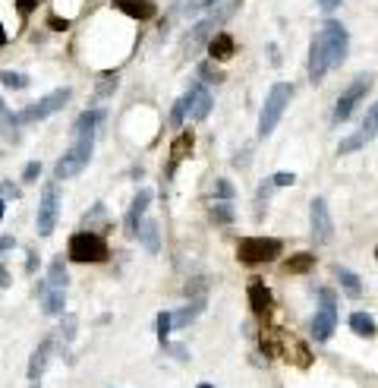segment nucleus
<instances>
[{
	"label": "nucleus",
	"instance_id": "obj_1",
	"mask_svg": "<svg viewBox=\"0 0 378 388\" xmlns=\"http://www.w3.org/2000/svg\"><path fill=\"white\" fill-rule=\"evenodd\" d=\"M240 3H243V0H227V3H221V7L215 10V13H208L205 19H202V23H196L193 29L186 32V38H183V45H180V54H183V60H189V57H196V54L202 51V48L208 45V41H211V38L218 35V25L221 23H227L230 16L237 13L240 10Z\"/></svg>",
	"mask_w": 378,
	"mask_h": 388
},
{
	"label": "nucleus",
	"instance_id": "obj_2",
	"mask_svg": "<svg viewBox=\"0 0 378 388\" xmlns=\"http://www.w3.org/2000/svg\"><path fill=\"white\" fill-rule=\"evenodd\" d=\"M92 152H95V133L76 136L73 145L67 149V155L54 165V180H70V177H76V174H82L85 165L92 161Z\"/></svg>",
	"mask_w": 378,
	"mask_h": 388
},
{
	"label": "nucleus",
	"instance_id": "obj_3",
	"mask_svg": "<svg viewBox=\"0 0 378 388\" xmlns=\"http://www.w3.org/2000/svg\"><path fill=\"white\" fill-rule=\"evenodd\" d=\"M290 95H293V89H290L287 83H275L271 85V92H268L265 105H262V114H259V136L265 139V136H271V130L281 123L284 111H287L290 105Z\"/></svg>",
	"mask_w": 378,
	"mask_h": 388
},
{
	"label": "nucleus",
	"instance_id": "obj_4",
	"mask_svg": "<svg viewBox=\"0 0 378 388\" xmlns=\"http://www.w3.org/2000/svg\"><path fill=\"white\" fill-rule=\"evenodd\" d=\"M67 256L73 262H104L107 259V240L95 231H79L70 237Z\"/></svg>",
	"mask_w": 378,
	"mask_h": 388
},
{
	"label": "nucleus",
	"instance_id": "obj_5",
	"mask_svg": "<svg viewBox=\"0 0 378 388\" xmlns=\"http://www.w3.org/2000/svg\"><path fill=\"white\" fill-rule=\"evenodd\" d=\"M284 243L277 237H243L237 243V259L246 265H259V262H275L281 256Z\"/></svg>",
	"mask_w": 378,
	"mask_h": 388
},
{
	"label": "nucleus",
	"instance_id": "obj_6",
	"mask_svg": "<svg viewBox=\"0 0 378 388\" xmlns=\"http://www.w3.org/2000/svg\"><path fill=\"white\" fill-rule=\"evenodd\" d=\"M73 98V89L70 85H63V89H54V92H48L45 98H38L35 105H29L25 111H19L16 114V123L23 127V123H35V120H45V117H51V114H57V111H63L67 108V101Z\"/></svg>",
	"mask_w": 378,
	"mask_h": 388
},
{
	"label": "nucleus",
	"instance_id": "obj_7",
	"mask_svg": "<svg viewBox=\"0 0 378 388\" xmlns=\"http://www.w3.org/2000/svg\"><path fill=\"white\" fill-rule=\"evenodd\" d=\"M322 38V48H325V57H328V67H341L344 57H347V48H350V35L337 19H328L319 32Z\"/></svg>",
	"mask_w": 378,
	"mask_h": 388
},
{
	"label": "nucleus",
	"instance_id": "obj_8",
	"mask_svg": "<svg viewBox=\"0 0 378 388\" xmlns=\"http://www.w3.org/2000/svg\"><path fill=\"white\" fill-rule=\"evenodd\" d=\"M57 212H60V187L54 180H48L45 190H41V202H38V234L41 237H51L54 224H57Z\"/></svg>",
	"mask_w": 378,
	"mask_h": 388
},
{
	"label": "nucleus",
	"instance_id": "obj_9",
	"mask_svg": "<svg viewBox=\"0 0 378 388\" xmlns=\"http://www.w3.org/2000/svg\"><path fill=\"white\" fill-rule=\"evenodd\" d=\"M319 297H322V306H319V313H315V319H312V338L315 341H328L334 335V329H337V303H334V291H328V287H322Z\"/></svg>",
	"mask_w": 378,
	"mask_h": 388
},
{
	"label": "nucleus",
	"instance_id": "obj_10",
	"mask_svg": "<svg viewBox=\"0 0 378 388\" xmlns=\"http://www.w3.org/2000/svg\"><path fill=\"white\" fill-rule=\"evenodd\" d=\"M309 224H312V240H315L319 247L331 243L334 221H331V212H328V202L322 199V196H315V199L309 202Z\"/></svg>",
	"mask_w": 378,
	"mask_h": 388
},
{
	"label": "nucleus",
	"instance_id": "obj_11",
	"mask_svg": "<svg viewBox=\"0 0 378 388\" xmlns=\"http://www.w3.org/2000/svg\"><path fill=\"white\" fill-rule=\"evenodd\" d=\"M372 89V79L369 76H356L353 83L344 89V95L337 98V105H334V123H344V120L353 114V105L359 98H366V92Z\"/></svg>",
	"mask_w": 378,
	"mask_h": 388
},
{
	"label": "nucleus",
	"instance_id": "obj_12",
	"mask_svg": "<svg viewBox=\"0 0 378 388\" xmlns=\"http://www.w3.org/2000/svg\"><path fill=\"white\" fill-rule=\"evenodd\" d=\"M375 136H378V101H375V105H369V111H366V120H363V127H359V133L347 136V139L337 145V155H350V152L363 149L366 142H372Z\"/></svg>",
	"mask_w": 378,
	"mask_h": 388
},
{
	"label": "nucleus",
	"instance_id": "obj_13",
	"mask_svg": "<svg viewBox=\"0 0 378 388\" xmlns=\"http://www.w3.org/2000/svg\"><path fill=\"white\" fill-rule=\"evenodd\" d=\"M54 344H57L54 338H45V341L32 351V357H29V382H32V385H38V382H41V376H45L48 363H51V354H54Z\"/></svg>",
	"mask_w": 378,
	"mask_h": 388
},
{
	"label": "nucleus",
	"instance_id": "obj_14",
	"mask_svg": "<svg viewBox=\"0 0 378 388\" xmlns=\"http://www.w3.org/2000/svg\"><path fill=\"white\" fill-rule=\"evenodd\" d=\"M151 196H155V193H151L149 187H142L139 193H136L133 205H129V215H126V234H129V237H136V234H139V224L145 221V212H149Z\"/></svg>",
	"mask_w": 378,
	"mask_h": 388
},
{
	"label": "nucleus",
	"instance_id": "obj_15",
	"mask_svg": "<svg viewBox=\"0 0 378 388\" xmlns=\"http://www.w3.org/2000/svg\"><path fill=\"white\" fill-rule=\"evenodd\" d=\"M193 142H196L193 130H183V133H180L177 139L171 142V161H167V167H164V180H171V177H174L177 165L183 161L186 155H189V152H193Z\"/></svg>",
	"mask_w": 378,
	"mask_h": 388
},
{
	"label": "nucleus",
	"instance_id": "obj_16",
	"mask_svg": "<svg viewBox=\"0 0 378 388\" xmlns=\"http://www.w3.org/2000/svg\"><path fill=\"white\" fill-rule=\"evenodd\" d=\"M114 7H117L120 13H126L129 19H139V23H145V19H151V16L158 13L155 0H114Z\"/></svg>",
	"mask_w": 378,
	"mask_h": 388
},
{
	"label": "nucleus",
	"instance_id": "obj_17",
	"mask_svg": "<svg viewBox=\"0 0 378 388\" xmlns=\"http://www.w3.org/2000/svg\"><path fill=\"white\" fill-rule=\"evenodd\" d=\"M328 57H325V48H322V38L315 35L312 38V45H309V79L312 83H322L328 73Z\"/></svg>",
	"mask_w": 378,
	"mask_h": 388
},
{
	"label": "nucleus",
	"instance_id": "obj_18",
	"mask_svg": "<svg viewBox=\"0 0 378 388\" xmlns=\"http://www.w3.org/2000/svg\"><path fill=\"white\" fill-rule=\"evenodd\" d=\"M249 306L255 316L271 313V294H268L265 281H259V278H252V284H249Z\"/></svg>",
	"mask_w": 378,
	"mask_h": 388
},
{
	"label": "nucleus",
	"instance_id": "obj_19",
	"mask_svg": "<svg viewBox=\"0 0 378 388\" xmlns=\"http://www.w3.org/2000/svg\"><path fill=\"white\" fill-rule=\"evenodd\" d=\"M189 95H193V105H189V117L193 120H205L211 114V95L202 89V83L189 85Z\"/></svg>",
	"mask_w": 378,
	"mask_h": 388
},
{
	"label": "nucleus",
	"instance_id": "obj_20",
	"mask_svg": "<svg viewBox=\"0 0 378 388\" xmlns=\"http://www.w3.org/2000/svg\"><path fill=\"white\" fill-rule=\"evenodd\" d=\"M233 51H237V45H233V35H230V32H218V35L208 41V54H211V60H230L233 57Z\"/></svg>",
	"mask_w": 378,
	"mask_h": 388
},
{
	"label": "nucleus",
	"instance_id": "obj_21",
	"mask_svg": "<svg viewBox=\"0 0 378 388\" xmlns=\"http://www.w3.org/2000/svg\"><path fill=\"white\" fill-rule=\"evenodd\" d=\"M104 120V111L101 108H92V111H82L73 123V139L76 136H85V133H95V127Z\"/></svg>",
	"mask_w": 378,
	"mask_h": 388
},
{
	"label": "nucleus",
	"instance_id": "obj_22",
	"mask_svg": "<svg viewBox=\"0 0 378 388\" xmlns=\"http://www.w3.org/2000/svg\"><path fill=\"white\" fill-rule=\"evenodd\" d=\"M136 237H139V243L149 249V253H158V249H161V237H158V221H151V218H145V221L139 224V234H136Z\"/></svg>",
	"mask_w": 378,
	"mask_h": 388
},
{
	"label": "nucleus",
	"instance_id": "obj_23",
	"mask_svg": "<svg viewBox=\"0 0 378 388\" xmlns=\"http://www.w3.org/2000/svg\"><path fill=\"white\" fill-rule=\"evenodd\" d=\"M202 309H205V297H196L193 303L186 306V309H180V313H174V329H186L189 322H196L202 316Z\"/></svg>",
	"mask_w": 378,
	"mask_h": 388
},
{
	"label": "nucleus",
	"instance_id": "obj_24",
	"mask_svg": "<svg viewBox=\"0 0 378 388\" xmlns=\"http://www.w3.org/2000/svg\"><path fill=\"white\" fill-rule=\"evenodd\" d=\"M312 269H315V256L312 253H297L284 262V272H290V275H306Z\"/></svg>",
	"mask_w": 378,
	"mask_h": 388
},
{
	"label": "nucleus",
	"instance_id": "obj_25",
	"mask_svg": "<svg viewBox=\"0 0 378 388\" xmlns=\"http://www.w3.org/2000/svg\"><path fill=\"white\" fill-rule=\"evenodd\" d=\"M350 329H353L359 338L378 335V325H375V319H372L369 313H353V316H350Z\"/></svg>",
	"mask_w": 378,
	"mask_h": 388
},
{
	"label": "nucleus",
	"instance_id": "obj_26",
	"mask_svg": "<svg viewBox=\"0 0 378 388\" xmlns=\"http://www.w3.org/2000/svg\"><path fill=\"white\" fill-rule=\"evenodd\" d=\"M48 284L57 287V291H67L70 275H67V265H63V256H57V259L51 262V269H48Z\"/></svg>",
	"mask_w": 378,
	"mask_h": 388
},
{
	"label": "nucleus",
	"instance_id": "obj_27",
	"mask_svg": "<svg viewBox=\"0 0 378 388\" xmlns=\"http://www.w3.org/2000/svg\"><path fill=\"white\" fill-rule=\"evenodd\" d=\"M337 281H341V287L350 294V297H363V281H359V275L350 269H337Z\"/></svg>",
	"mask_w": 378,
	"mask_h": 388
},
{
	"label": "nucleus",
	"instance_id": "obj_28",
	"mask_svg": "<svg viewBox=\"0 0 378 388\" xmlns=\"http://www.w3.org/2000/svg\"><path fill=\"white\" fill-rule=\"evenodd\" d=\"M76 325H79V319H76L73 313H63V319H60V329H57V341H60V347L73 344V338H76Z\"/></svg>",
	"mask_w": 378,
	"mask_h": 388
},
{
	"label": "nucleus",
	"instance_id": "obj_29",
	"mask_svg": "<svg viewBox=\"0 0 378 388\" xmlns=\"http://www.w3.org/2000/svg\"><path fill=\"white\" fill-rule=\"evenodd\" d=\"M41 300H45V313H48V316H63V306H67V297H63V291L51 287V291H48Z\"/></svg>",
	"mask_w": 378,
	"mask_h": 388
},
{
	"label": "nucleus",
	"instance_id": "obj_30",
	"mask_svg": "<svg viewBox=\"0 0 378 388\" xmlns=\"http://www.w3.org/2000/svg\"><path fill=\"white\" fill-rule=\"evenodd\" d=\"M16 127H19V123H16V114L10 111L3 101H0V136H7V139H16Z\"/></svg>",
	"mask_w": 378,
	"mask_h": 388
},
{
	"label": "nucleus",
	"instance_id": "obj_31",
	"mask_svg": "<svg viewBox=\"0 0 378 388\" xmlns=\"http://www.w3.org/2000/svg\"><path fill=\"white\" fill-rule=\"evenodd\" d=\"M0 85H7V89H29V76L13 73V70H0Z\"/></svg>",
	"mask_w": 378,
	"mask_h": 388
},
{
	"label": "nucleus",
	"instance_id": "obj_32",
	"mask_svg": "<svg viewBox=\"0 0 378 388\" xmlns=\"http://www.w3.org/2000/svg\"><path fill=\"white\" fill-rule=\"evenodd\" d=\"M155 329H158V341H161V347L167 341H171V329H174V313H158L155 319Z\"/></svg>",
	"mask_w": 378,
	"mask_h": 388
},
{
	"label": "nucleus",
	"instance_id": "obj_33",
	"mask_svg": "<svg viewBox=\"0 0 378 388\" xmlns=\"http://www.w3.org/2000/svg\"><path fill=\"white\" fill-rule=\"evenodd\" d=\"M199 79H205V83H224V73L221 67H215V60H205V63H199Z\"/></svg>",
	"mask_w": 378,
	"mask_h": 388
},
{
	"label": "nucleus",
	"instance_id": "obj_34",
	"mask_svg": "<svg viewBox=\"0 0 378 388\" xmlns=\"http://www.w3.org/2000/svg\"><path fill=\"white\" fill-rule=\"evenodd\" d=\"M211 218H215L218 224H230L233 221V205H230V202H215V205H211Z\"/></svg>",
	"mask_w": 378,
	"mask_h": 388
},
{
	"label": "nucleus",
	"instance_id": "obj_35",
	"mask_svg": "<svg viewBox=\"0 0 378 388\" xmlns=\"http://www.w3.org/2000/svg\"><path fill=\"white\" fill-rule=\"evenodd\" d=\"M114 92H117V76H104L101 83L95 85V101H101V98L114 95Z\"/></svg>",
	"mask_w": 378,
	"mask_h": 388
},
{
	"label": "nucleus",
	"instance_id": "obj_36",
	"mask_svg": "<svg viewBox=\"0 0 378 388\" xmlns=\"http://www.w3.org/2000/svg\"><path fill=\"white\" fill-rule=\"evenodd\" d=\"M186 114H189V105H186V98H177V101H174V111H171V127H180Z\"/></svg>",
	"mask_w": 378,
	"mask_h": 388
},
{
	"label": "nucleus",
	"instance_id": "obj_37",
	"mask_svg": "<svg viewBox=\"0 0 378 388\" xmlns=\"http://www.w3.org/2000/svg\"><path fill=\"white\" fill-rule=\"evenodd\" d=\"M215 196L221 202H227V199H233V183H230V180H215Z\"/></svg>",
	"mask_w": 378,
	"mask_h": 388
},
{
	"label": "nucleus",
	"instance_id": "obj_38",
	"mask_svg": "<svg viewBox=\"0 0 378 388\" xmlns=\"http://www.w3.org/2000/svg\"><path fill=\"white\" fill-rule=\"evenodd\" d=\"M271 190H275V180L268 177L265 183H262V187H259V193H255V205H259V218H262V205H265V202H268V196H271Z\"/></svg>",
	"mask_w": 378,
	"mask_h": 388
},
{
	"label": "nucleus",
	"instance_id": "obj_39",
	"mask_svg": "<svg viewBox=\"0 0 378 388\" xmlns=\"http://www.w3.org/2000/svg\"><path fill=\"white\" fill-rule=\"evenodd\" d=\"M164 351L174 354V360H180V363H186V360H189V351H186L183 344H171V341H167V344H164Z\"/></svg>",
	"mask_w": 378,
	"mask_h": 388
},
{
	"label": "nucleus",
	"instance_id": "obj_40",
	"mask_svg": "<svg viewBox=\"0 0 378 388\" xmlns=\"http://www.w3.org/2000/svg\"><path fill=\"white\" fill-rule=\"evenodd\" d=\"M38 177H41V161H29V165H25V171H23V180H25V183H35Z\"/></svg>",
	"mask_w": 378,
	"mask_h": 388
},
{
	"label": "nucleus",
	"instance_id": "obj_41",
	"mask_svg": "<svg viewBox=\"0 0 378 388\" xmlns=\"http://www.w3.org/2000/svg\"><path fill=\"white\" fill-rule=\"evenodd\" d=\"M275 187H290V183H297V174L293 171H281V174H275Z\"/></svg>",
	"mask_w": 378,
	"mask_h": 388
},
{
	"label": "nucleus",
	"instance_id": "obj_42",
	"mask_svg": "<svg viewBox=\"0 0 378 388\" xmlns=\"http://www.w3.org/2000/svg\"><path fill=\"white\" fill-rule=\"evenodd\" d=\"M0 199H19V187H13L10 180L0 183Z\"/></svg>",
	"mask_w": 378,
	"mask_h": 388
},
{
	"label": "nucleus",
	"instance_id": "obj_43",
	"mask_svg": "<svg viewBox=\"0 0 378 388\" xmlns=\"http://www.w3.org/2000/svg\"><path fill=\"white\" fill-rule=\"evenodd\" d=\"M205 284H208V278H193V281L186 284V297H193V294H202V291H205Z\"/></svg>",
	"mask_w": 378,
	"mask_h": 388
},
{
	"label": "nucleus",
	"instance_id": "obj_44",
	"mask_svg": "<svg viewBox=\"0 0 378 388\" xmlns=\"http://www.w3.org/2000/svg\"><path fill=\"white\" fill-rule=\"evenodd\" d=\"M202 10H208L205 0H186V3H183V13L186 16H196V13H202Z\"/></svg>",
	"mask_w": 378,
	"mask_h": 388
},
{
	"label": "nucleus",
	"instance_id": "obj_45",
	"mask_svg": "<svg viewBox=\"0 0 378 388\" xmlns=\"http://www.w3.org/2000/svg\"><path fill=\"white\" fill-rule=\"evenodd\" d=\"M38 7V0H16V10H19V16H32V10Z\"/></svg>",
	"mask_w": 378,
	"mask_h": 388
},
{
	"label": "nucleus",
	"instance_id": "obj_46",
	"mask_svg": "<svg viewBox=\"0 0 378 388\" xmlns=\"http://www.w3.org/2000/svg\"><path fill=\"white\" fill-rule=\"evenodd\" d=\"M38 269V253L35 249H29V259H25V275H35Z\"/></svg>",
	"mask_w": 378,
	"mask_h": 388
},
{
	"label": "nucleus",
	"instance_id": "obj_47",
	"mask_svg": "<svg viewBox=\"0 0 378 388\" xmlns=\"http://www.w3.org/2000/svg\"><path fill=\"white\" fill-rule=\"evenodd\" d=\"M48 25H51V29H70V19H60V16H48Z\"/></svg>",
	"mask_w": 378,
	"mask_h": 388
},
{
	"label": "nucleus",
	"instance_id": "obj_48",
	"mask_svg": "<svg viewBox=\"0 0 378 388\" xmlns=\"http://www.w3.org/2000/svg\"><path fill=\"white\" fill-rule=\"evenodd\" d=\"M98 218H104V205H101V202L95 205V212H92V215H85V224L92 227V221H98Z\"/></svg>",
	"mask_w": 378,
	"mask_h": 388
},
{
	"label": "nucleus",
	"instance_id": "obj_49",
	"mask_svg": "<svg viewBox=\"0 0 378 388\" xmlns=\"http://www.w3.org/2000/svg\"><path fill=\"white\" fill-rule=\"evenodd\" d=\"M233 165H237V167H246V165H249V149L237 152V158H233Z\"/></svg>",
	"mask_w": 378,
	"mask_h": 388
},
{
	"label": "nucleus",
	"instance_id": "obj_50",
	"mask_svg": "<svg viewBox=\"0 0 378 388\" xmlns=\"http://www.w3.org/2000/svg\"><path fill=\"white\" fill-rule=\"evenodd\" d=\"M13 247H16V240H13V237H0V256L10 253Z\"/></svg>",
	"mask_w": 378,
	"mask_h": 388
},
{
	"label": "nucleus",
	"instance_id": "obj_51",
	"mask_svg": "<svg viewBox=\"0 0 378 388\" xmlns=\"http://www.w3.org/2000/svg\"><path fill=\"white\" fill-rule=\"evenodd\" d=\"M10 287V272H7V265H0V291H7Z\"/></svg>",
	"mask_w": 378,
	"mask_h": 388
},
{
	"label": "nucleus",
	"instance_id": "obj_52",
	"mask_svg": "<svg viewBox=\"0 0 378 388\" xmlns=\"http://www.w3.org/2000/svg\"><path fill=\"white\" fill-rule=\"evenodd\" d=\"M319 3H322V7H325V10H334V7H337V3H341V0H319Z\"/></svg>",
	"mask_w": 378,
	"mask_h": 388
},
{
	"label": "nucleus",
	"instance_id": "obj_53",
	"mask_svg": "<svg viewBox=\"0 0 378 388\" xmlns=\"http://www.w3.org/2000/svg\"><path fill=\"white\" fill-rule=\"evenodd\" d=\"M0 45H7V32H3V25H0Z\"/></svg>",
	"mask_w": 378,
	"mask_h": 388
},
{
	"label": "nucleus",
	"instance_id": "obj_54",
	"mask_svg": "<svg viewBox=\"0 0 378 388\" xmlns=\"http://www.w3.org/2000/svg\"><path fill=\"white\" fill-rule=\"evenodd\" d=\"M3 212H7V202L0 199V218H3Z\"/></svg>",
	"mask_w": 378,
	"mask_h": 388
},
{
	"label": "nucleus",
	"instance_id": "obj_55",
	"mask_svg": "<svg viewBox=\"0 0 378 388\" xmlns=\"http://www.w3.org/2000/svg\"><path fill=\"white\" fill-rule=\"evenodd\" d=\"M215 3H218V0H205V7H215Z\"/></svg>",
	"mask_w": 378,
	"mask_h": 388
},
{
	"label": "nucleus",
	"instance_id": "obj_56",
	"mask_svg": "<svg viewBox=\"0 0 378 388\" xmlns=\"http://www.w3.org/2000/svg\"><path fill=\"white\" fill-rule=\"evenodd\" d=\"M199 388H215V385H208V382H205V385H199Z\"/></svg>",
	"mask_w": 378,
	"mask_h": 388
},
{
	"label": "nucleus",
	"instance_id": "obj_57",
	"mask_svg": "<svg viewBox=\"0 0 378 388\" xmlns=\"http://www.w3.org/2000/svg\"><path fill=\"white\" fill-rule=\"evenodd\" d=\"M32 388H38V385H32Z\"/></svg>",
	"mask_w": 378,
	"mask_h": 388
},
{
	"label": "nucleus",
	"instance_id": "obj_58",
	"mask_svg": "<svg viewBox=\"0 0 378 388\" xmlns=\"http://www.w3.org/2000/svg\"><path fill=\"white\" fill-rule=\"evenodd\" d=\"M375 256H378V249H375Z\"/></svg>",
	"mask_w": 378,
	"mask_h": 388
}]
</instances>
